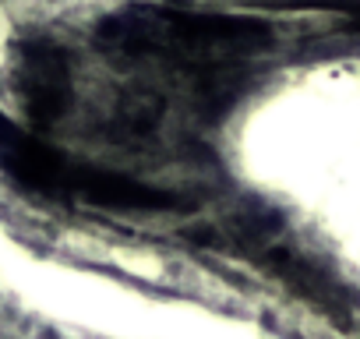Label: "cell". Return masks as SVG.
<instances>
[{"label": "cell", "mask_w": 360, "mask_h": 339, "mask_svg": "<svg viewBox=\"0 0 360 339\" xmlns=\"http://www.w3.org/2000/svg\"><path fill=\"white\" fill-rule=\"evenodd\" d=\"M99 46L138 68L195 82L202 99H226L240 64L265 46V29L226 15L131 8L99 29Z\"/></svg>", "instance_id": "obj_1"}, {"label": "cell", "mask_w": 360, "mask_h": 339, "mask_svg": "<svg viewBox=\"0 0 360 339\" xmlns=\"http://www.w3.org/2000/svg\"><path fill=\"white\" fill-rule=\"evenodd\" d=\"M0 170L4 177L15 181L22 191L46 195L57 202H78L92 209H180L169 191L152 188L145 181H134L127 174L82 162L46 141H39L32 131L15 124L11 117L0 113Z\"/></svg>", "instance_id": "obj_2"}, {"label": "cell", "mask_w": 360, "mask_h": 339, "mask_svg": "<svg viewBox=\"0 0 360 339\" xmlns=\"http://www.w3.org/2000/svg\"><path fill=\"white\" fill-rule=\"evenodd\" d=\"M18 103L36 127H53L75 103V75L68 53L50 39H32L18 53L15 68Z\"/></svg>", "instance_id": "obj_3"}]
</instances>
